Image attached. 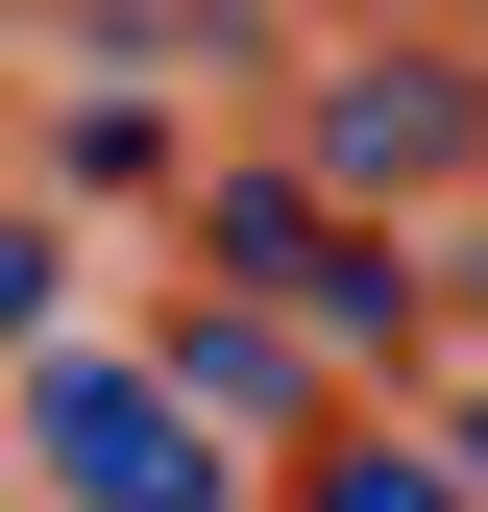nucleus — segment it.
<instances>
[{
  "mask_svg": "<svg viewBox=\"0 0 488 512\" xmlns=\"http://www.w3.org/2000/svg\"><path fill=\"white\" fill-rule=\"evenodd\" d=\"M49 488H74V512H220V439H171V391H147V366H49Z\"/></svg>",
  "mask_w": 488,
  "mask_h": 512,
  "instance_id": "1",
  "label": "nucleus"
},
{
  "mask_svg": "<svg viewBox=\"0 0 488 512\" xmlns=\"http://www.w3.org/2000/svg\"><path fill=\"white\" fill-rule=\"evenodd\" d=\"M293 512H488V488L440 464V439H391V415H342L318 464H293Z\"/></svg>",
  "mask_w": 488,
  "mask_h": 512,
  "instance_id": "2",
  "label": "nucleus"
},
{
  "mask_svg": "<svg viewBox=\"0 0 488 512\" xmlns=\"http://www.w3.org/2000/svg\"><path fill=\"white\" fill-rule=\"evenodd\" d=\"M318 147H342V171H440V147H464V98H440V74H342V98H318Z\"/></svg>",
  "mask_w": 488,
  "mask_h": 512,
  "instance_id": "3",
  "label": "nucleus"
},
{
  "mask_svg": "<svg viewBox=\"0 0 488 512\" xmlns=\"http://www.w3.org/2000/svg\"><path fill=\"white\" fill-rule=\"evenodd\" d=\"M25 317H49V220H0V342H25Z\"/></svg>",
  "mask_w": 488,
  "mask_h": 512,
  "instance_id": "4",
  "label": "nucleus"
}]
</instances>
